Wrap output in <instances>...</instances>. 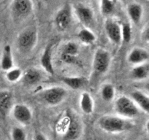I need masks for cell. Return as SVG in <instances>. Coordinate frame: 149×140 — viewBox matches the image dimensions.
<instances>
[{"mask_svg":"<svg viewBox=\"0 0 149 140\" xmlns=\"http://www.w3.org/2000/svg\"><path fill=\"white\" fill-rule=\"evenodd\" d=\"M59 128L63 140H78L82 134V124L77 114L71 109H66L61 119Z\"/></svg>","mask_w":149,"mask_h":140,"instance_id":"obj_1","label":"cell"},{"mask_svg":"<svg viewBox=\"0 0 149 140\" xmlns=\"http://www.w3.org/2000/svg\"><path fill=\"white\" fill-rule=\"evenodd\" d=\"M98 126L101 130L109 134H119L129 131L132 124L129 120L118 115H103L98 120Z\"/></svg>","mask_w":149,"mask_h":140,"instance_id":"obj_2","label":"cell"},{"mask_svg":"<svg viewBox=\"0 0 149 140\" xmlns=\"http://www.w3.org/2000/svg\"><path fill=\"white\" fill-rule=\"evenodd\" d=\"M38 42V32L34 27L26 28L19 33L16 45L19 52L22 54H29L33 50Z\"/></svg>","mask_w":149,"mask_h":140,"instance_id":"obj_3","label":"cell"},{"mask_svg":"<svg viewBox=\"0 0 149 140\" xmlns=\"http://www.w3.org/2000/svg\"><path fill=\"white\" fill-rule=\"evenodd\" d=\"M114 109L118 116L125 119H132L138 116L140 109L130 97L121 96L116 99Z\"/></svg>","mask_w":149,"mask_h":140,"instance_id":"obj_4","label":"cell"},{"mask_svg":"<svg viewBox=\"0 0 149 140\" xmlns=\"http://www.w3.org/2000/svg\"><path fill=\"white\" fill-rule=\"evenodd\" d=\"M67 91L61 86H51L39 93V97L49 106H58L67 97Z\"/></svg>","mask_w":149,"mask_h":140,"instance_id":"obj_5","label":"cell"},{"mask_svg":"<svg viewBox=\"0 0 149 140\" xmlns=\"http://www.w3.org/2000/svg\"><path fill=\"white\" fill-rule=\"evenodd\" d=\"M111 64V55L104 48H97L95 51L93 60V70L95 75H101L107 72Z\"/></svg>","mask_w":149,"mask_h":140,"instance_id":"obj_6","label":"cell"},{"mask_svg":"<svg viewBox=\"0 0 149 140\" xmlns=\"http://www.w3.org/2000/svg\"><path fill=\"white\" fill-rule=\"evenodd\" d=\"M11 114L15 120L23 125H29L33 119L31 109L24 104H16L13 105Z\"/></svg>","mask_w":149,"mask_h":140,"instance_id":"obj_7","label":"cell"},{"mask_svg":"<svg viewBox=\"0 0 149 140\" xmlns=\"http://www.w3.org/2000/svg\"><path fill=\"white\" fill-rule=\"evenodd\" d=\"M33 8L31 0H13L12 12L16 18H25L31 14Z\"/></svg>","mask_w":149,"mask_h":140,"instance_id":"obj_8","label":"cell"},{"mask_svg":"<svg viewBox=\"0 0 149 140\" xmlns=\"http://www.w3.org/2000/svg\"><path fill=\"white\" fill-rule=\"evenodd\" d=\"M72 20L71 9L68 4L64 6L57 13L55 18V23L60 31H65L70 26Z\"/></svg>","mask_w":149,"mask_h":140,"instance_id":"obj_9","label":"cell"},{"mask_svg":"<svg viewBox=\"0 0 149 140\" xmlns=\"http://www.w3.org/2000/svg\"><path fill=\"white\" fill-rule=\"evenodd\" d=\"M105 31L109 40L114 45H118L122 43L121 26L115 20L108 19L105 23Z\"/></svg>","mask_w":149,"mask_h":140,"instance_id":"obj_10","label":"cell"},{"mask_svg":"<svg viewBox=\"0 0 149 140\" xmlns=\"http://www.w3.org/2000/svg\"><path fill=\"white\" fill-rule=\"evenodd\" d=\"M149 58L148 51L143 48L135 47L128 53L127 60L129 64L133 66L139 65L148 62Z\"/></svg>","mask_w":149,"mask_h":140,"instance_id":"obj_11","label":"cell"},{"mask_svg":"<svg viewBox=\"0 0 149 140\" xmlns=\"http://www.w3.org/2000/svg\"><path fill=\"white\" fill-rule=\"evenodd\" d=\"M13 95L7 90L0 91V118H5L13 106Z\"/></svg>","mask_w":149,"mask_h":140,"instance_id":"obj_12","label":"cell"},{"mask_svg":"<svg viewBox=\"0 0 149 140\" xmlns=\"http://www.w3.org/2000/svg\"><path fill=\"white\" fill-rule=\"evenodd\" d=\"M52 48H53V45L52 43L47 45L40 58V64L42 69L47 74L51 75L55 73L53 63H52Z\"/></svg>","mask_w":149,"mask_h":140,"instance_id":"obj_13","label":"cell"},{"mask_svg":"<svg viewBox=\"0 0 149 140\" xmlns=\"http://www.w3.org/2000/svg\"><path fill=\"white\" fill-rule=\"evenodd\" d=\"M75 13L79 20L86 27H89L93 23L94 13L90 7L83 4H78L75 8Z\"/></svg>","mask_w":149,"mask_h":140,"instance_id":"obj_14","label":"cell"},{"mask_svg":"<svg viewBox=\"0 0 149 140\" xmlns=\"http://www.w3.org/2000/svg\"><path fill=\"white\" fill-rule=\"evenodd\" d=\"M42 79V74L41 71L34 67H31L23 72L20 80L25 85L31 86L39 83L41 82Z\"/></svg>","mask_w":149,"mask_h":140,"instance_id":"obj_15","label":"cell"},{"mask_svg":"<svg viewBox=\"0 0 149 140\" xmlns=\"http://www.w3.org/2000/svg\"><path fill=\"white\" fill-rule=\"evenodd\" d=\"M13 67H14L13 50L10 45H6L3 48L0 58V69L6 72Z\"/></svg>","mask_w":149,"mask_h":140,"instance_id":"obj_16","label":"cell"},{"mask_svg":"<svg viewBox=\"0 0 149 140\" xmlns=\"http://www.w3.org/2000/svg\"><path fill=\"white\" fill-rule=\"evenodd\" d=\"M131 99H132L135 104L139 109H142L143 112H149V97L146 93L141 90H134L131 93Z\"/></svg>","mask_w":149,"mask_h":140,"instance_id":"obj_17","label":"cell"},{"mask_svg":"<svg viewBox=\"0 0 149 140\" xmlns=\"http://www.w3.org/2000/svg\"><path fill=\"white\" fill-rule=\"evenodd\" d=\"M79 107L84 115H92L94 111V101L90 93L84 91L79 97Z\"/></svg>","mask_w":149,"mask_h":140,"instance_id":"obj_18","label":"cell"},{"mask_svg":"<svg viewBox=\"0 0 149 140\" xmlns=\"http://www.w3.org/2000/svg\"><path fill=\"white\" fill-rule=\"evenodd\" d=\"M61 80L63 83L72 90H79L82 88L87 83V80L81 76H72V77H63Z\"/></svg>","mask_w":149,"mask_h":140,"instance_id":"obj_19","label":"cell"},{"mask_svg":"<svg viewBox=\"0 0 149 140\" xmlns=\"http://www.w3.org/2000/svg\"><path fill=\"white\" fill-rule=\"evenodd\" d=\"M149 76V65L148 62L134 66L131 71V77L133 80L141 81L147 79Z\"/></svg>","mask_w":149,"mask_h":140,"instance_id":"obj_20","label":"cell"},{"mask_svg":"<svg viewBox=\"0 0 149 140\" xmlns=\"http://www.w3.org/2000/svg\"><path fill=\"white\" fill-rule=\"evenodd\" d=\"M127 14L135 24H139L143 16V7L138 3H132L127 7Z\"/></svg>","mask_w":149,"mask_h":140,"instance_id":"obj_21","label":"cell"},{"mask_svg":"<svg viewBox=\"0 0 149 140\" xmlns=\"http://www.w3.org/2000/svg\"><path fill=\"white\" fill-rule=\"evenodd\" d=\"M116 94L115 87L111 83H106L100 89V96L106 102H111L114 99Z\"/></svg>","mask_w":149,"mask_h":140,"instance_id":"obj_22","label":"cell"},{"mask_svg":"<svg viewBox=\"0 0 149 140\" xmlns=\"http://www.w3.org/2000/svg\"><path fill=\"white\" fill-rule=\"evenodd\" d=\"M79 39L83 44L87 45H93L96 41V36L95 34L87 28H83L77 34Z\"/></svg>","mask_w":149,"mask_h":140,"instance_id":"obj_23","label":"cell"},{"mask_svg":"<svg viewBox=\"0 0 149 140\" xmlns=\"http://www.w3.org/2000/svg\"><path fill=\"white\" fill-rule=\"evenodd\" d=\"M22 75H23L22 70L18 67L14 66L6 71L5 78L9 83H15L21 80Z\"/></svg>","mask_w":149,"mask_h":140,"instance_id":"obj_24","label":"cell"},{"mask_svg":"<svg viewBox=\"0 0 149 140\" xmlns=\"http://www.w3.org/2000/svg\"><path fill=\"white\" fill-rule=\"evenodd\" d=\"M79 52V48L78 45L76 42L69 41L63 46L61 53L71 55V56L77 57Z\"/></svg>","mask_w":149,"mask_h":140,"instance_id":"obj_25","label":"cell"},{"mask_svg":"<svg viewBox=\"0 0 149 140\" xmlns=\"http://www.w3.org/2000/svg\"><path fill=\"white\" fill-rule=\"evenodd\" d=\"M132 27L130 23H123L121 26V36L122 42L124 44H128L132 39Z\"/></svg>","mask_w":149,"mask_h":140,"instance_id":"obj_26","label":"cell"},{"mask_svg":"<svg viewBox=\"0 0 149 140\" xmlns=\"http://www.w3.org/2000/svg\"><path fill=\"white\" fill-rule=\"evenodd\" d=\"M115 9L114 0H101L100 11L103 15H109Z\"/></svg>","mask_w":149,"mask_h":140,"instance_id":"obj_27","label":"cell"},{"mask_svg":"<svg viewBox=\"0 0 149 140\" xmlns=\"http://www.w3.org/2000/svg\"><path fill=\"white\" fill-rule=\"evenodd\" d=\"M12 140H26L27 135L24 130L20 127H14L11 131Z\"/></svg>","mask_w":149,"mask_h":140,"instance_id":"obj_28","label":"cell"},{"mask_svg":"<svg viewBox=\"0 0 149 140\" xmlns=\"http://www.w3.org/2000/svg\"><path fill=\"white\" fill-rule=\"evenodd\" d=\"M33 140H48L46 136L41 132H37L34 134L33 137Z\"/></svg>","mask_w":149,"mask_h":140,"instance_id":"obj_29","label":"cell"},{"mask_svg":"<svg viewBox=\"0 0 149 140\" xmlns=\"http://www.w3.org/2000/svg\"><path fill=\"white\" fill-rule=\"evenodd\" d=\"M149 32H148V27L146 26V28H145L142 33V39L143 42H148V39H149Z\"/></svg>","mask_w":149,"mask_h":140,"instance_id":"obj_30","label":"cell"}]
</instances>
